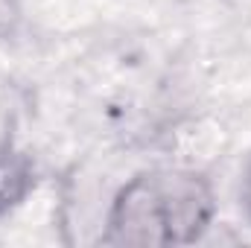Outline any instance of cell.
I'll use <instances>...</instances> for the list:
<instances>
[{"label": "cell", "mask_w": 251, "mask_h": 248, "mask_svg": "<svg viewBox=\"0 0 251 248\" xmlns=\"http://www.w3.org/2000/svg\"><path fill=\"white\" fill-rule=\"evenodd\" d=\"M216 219V193L207 175L181 167H155L131 175L105 213L102 246L167 248L199 243Z\"/></svg>", "instance_id": "6da1fadb"}, {"label": "cell", "mask_w": 251, "mask_h": 248, "mask_svg": "<svg viewBox=\"0 0 251 248\" xmlns=\"http://www.w3.org/2000/svg\"><path fill=\"white\" fill-rule=\"evenodd\" d=\"M18 15V0H0V26Z\"/></svg>", "instance_id": "277c9868"}, {"label": "cell", "mask_w": 251, "mask_h": 248, "mask_svg": "<svg viewBox=\"0 0 251 248\" xmlns=\"http://www.w3.org/2000/svg\"><path fill=\"white\" fill-rule=\"evenodd\" d=\"M240 204H243L246 216L251 219V158H249V164H246V170H243V184H240Z\"/></svg>", "instance_id": "3957f363"}, {"label": "cell", "mask_w": 251, "mask_h": 248, "mask_svg": "<svg viewBox=\"0 0 251 248\" xmlns=\"http://www.w3.org/2000/svg\"><path fill=\"white\" fill-rule=\"evenodd\" d=\"M32 190H35L32 158L12 146H0V216L21 207Z\"/></svg>", "instance_id": "7a4b0ae2"}]
</instances>
